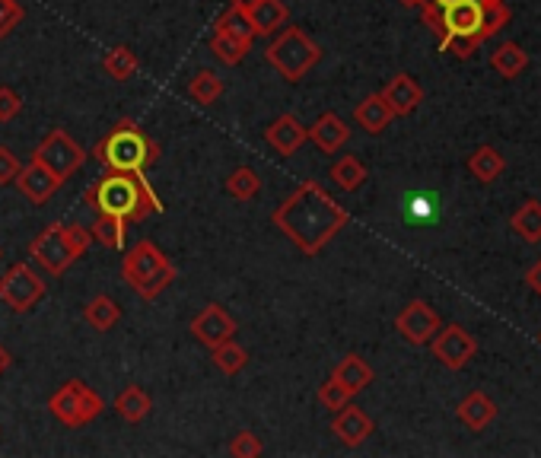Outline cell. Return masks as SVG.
Instances as JSON below:
<instances>
[{
	"instance_id": "29",
	"label": "cell",
	"mask_w": 541,
	"mask_h": 458,
	"mask_svg": "<svg viewBox=\"0 0 541 458\" xmlns=\"http://www.w3.org/2000/svg\"><path fill=\"white\" fill-rule=\"evenodd\" d=\"M102 67H106V74L118 83H125L137 74V55L128 48V45H115L106 51V58H102Z\"/></svg>"
},
{
	"instance_id": "36",
	"label": "cell",
	"mask_w": 541,
	"mask_h": 458,
	"mask_svg": "<svg viewBox=\"0 0 541 458\" xmlns=\"http://www.w3.org/2000/svg\"><path fill=\"white\" fill-rule=\"evenodd\" d=\"M261 452H265V443H261L252 430H239L230 443V455H236V458H258Z\"/></svg>"
},
{
	"instance_id": "25",
	"label": "cell",
	"mask_w": 541,
	"mask_h": 458,
	"mask_svg": "<svg viewBox=\"0 0 541 458\" xmlns=\"http://www.w3.org/2000/svg\"><path fill=\"white\" fill-rule=\"evenodd\" d=\"M83 319L90 322L96 331H112L118 325V319H121V306L115 303L112 296L99 293V296H93L90 303L83 306Z\"/></svg>"
},
{
	"instance_id": "4",
	"label": "cell",
	"mask_w": 541,
	"mask_h": 458,
	"mask_svg": "<svg viewBox=\"0 0 541 458\" xmlns=\"http://www.w3.org/2000/svg\"><path fill=\"white\" fill-rule=\"evenodd\" d=\"M121 277H125V284L137 290L141 299H156L176 284L179 271L172 268V261L150 239H141L121 258Z\"/></svg>"
},
{
	"instance_id": "15",
	"label": "cell",
	"mask_w": 541,
	"mask_h": 458,
	"mask_svg": "<svg viewBox=\"0 0 541 458\" xmlns=\"http://www.w3.org/2000/svg\"><path fill=\"white\" fill-rule=\"evenodd\" d=\"M382 99L389 102V109H392L395 118H405L424 102V86L417 83L411 74H395L386 83V90H382Z\"/></svg>"
},
{
	"instance_id": "37",
	"label": "cell",
	"mask_w": 541,
	"mask_h": 458,
	"mask_svg": "<svg viewBox=\"0 0 541 458\" xmlns=\"http://www.w3.org/2000/svg\"><path fill=\"white\" fill-rule=\"evenodd\" d=\"M64 242L71 245V252L77 258H83L86 252H90V245H93V233L86 226H80V223H71V226H64Z\"/></svg>"
},
{
	"instance_id": "17",
	"label": "cell",
	"mask_w": 541,
	"mask_h": 458,
	"mask_svg": "<svg viewBox=\"0 0 541 458\" xmlns=\"http://www.w3.org/2000/svg\"><path fill=\"white\" fill-rule=\"evenodd\" d=\"M265 140L281 156H293L306 144V128L300 125V118H296V115H281L265 128Z\"/></svg>"
},
{
	"instance_id": "7",
	"label": "cell",
	"mask_w": 541,
	"mask_h": 458,
	"mask_svg": "<svg viewBox=\"0 0 541 458\" xmlns=\"http://www.w3.org/2000/svg\"><path fill=\"white\" fill-rule=\"evenodd\" d=\"M48 284L39 271H32L26 261H16L13 268L0 277V303L13 312H29L42 303Z\"/></svg>"
},
{
	"instance_id": "11",
	"label": "cell",
	"mask_w": 541,
	"mask_h": 458,
	"mask_svg": "<svg viewBox=\"0 0 541 458\" xmlns=\"http://www.w3.org/2000/svg\"><path fill=\"white\" fill-rule=\"evenodd\" d=\"M395 331L411 347H424L433 341V334L440 331V315L424 299H411V303L395 315Z\"/></svg>"
},
{
	"instance_id": "26",
	"label": "cell",
	"mask_w": 541,
	"mask_h": 458,
	"mask_svg": "<svg viewBox=\"0 0 541 458\" xmlns=\"http://www.w3.org/2000/svg\"><path fill=\"white\" fill-rule=\"evenodd\" d=\"M491 67L503 80H516L522 70L529 67V55H526V48H519L516 42H503L491 55Z\"/></svg>"
},
{
	"instance_id": "20",
	"label": "cell",
	"mask_w": 541,
	"mask_h": 458,
	"mask_svg": "<svg viewBox=\"0 0 541 458\" xmlns=\"http://www.w3.org/2000/svg\"><path fill=\"white\" fill-rule=\"evenodd\" d=\"M392 109H389V102L382 99V93H373V96H366L357 109H354V121L366 131V134H382L389 125H392Z\"/></svg>"
},
{
	"instance_id": "16",
	"label": "cell",
	"mask_w": 541,
	"mask_h": 458,
	"mask_svg": "<svg viewBox=\"0 0 541 458\" xmlns=\"http://www.w3.org/2000/svg\"><path fill=\"white\" fill-rule=\"evenodd\" d=\"M306 140H312L322 153H338L347 140H351V128H347V121L335 112H322L316 118V125L306 128Z\"/></svg>"
},
{
	"instance_id": "18",
	"label": "cell",
	"mask_w": 541,
	"mask_h": 458,
	"mask_svg": "<svg viewBox=\"0 0 541 458\" xmlns=\"http://www.w3.org/2000/svg\"><path fill=\"white\" fill-rule=\"evenodd\" d=\"M456 414H459V420L468 427V430H475V433H481V430H487L494 424V417H497V404L487 398L484 392H468L462 401H459V408H456Z\"/></svg>"
},
{
	"instance_id": "27",
	"label": "cell",
	"mask_w": 541,
	"mask_h": 458,
	"mask_svg": "<svg viewBox=\"0 0 541 458\" xmlns=\"http://www.w3.org/2000/svg\"><path fill=\"white\" fill-rule=\"evenodd\" d=\"M249 48H252V42L236 39V35H230V32H214V39H211V51H214V58H217V61H223L226 67H236V64L246 61Z\"/></svg>"
},
{
	"instance_id": "8",
	"label": "cell",
	"mask_w": 541,
	"mask_h": 458,
	"mask_svg": "<svg viewBox=\"0 0 541 458\" xmlns=\"http://www.w3.org/2000/svg\"><path fill=\"white\" fill-rule=\"evenodd\" d=\"M32 160H39L45 169L55 172L61 182H67L83 166L86 153L64 128H55V131H48L42 137V144L36 147V153H32Z\"/></svg>"
},
{
	"instance_id": "6",
	"label": "cell",
	"mask_w": 541,
	"mask_h": 458,
	"mask_svg": "<svg viewBox=\"0 0 541 458\" xmlns=\"http://www.w3.org/2000/svg\"><path fill=\"white\" fill-rule=\"evenodd\" d=\"M48 411L55 414V420H61L67 430H80L86 424H93V420L106 411V404H102V398L86 382L71 379V382H64L55 395H51Z\"/></svg>"
},
{
	"instance_id": "22",
	"label": "cell",
	"mask_w": 541,
	"mask_h": 458,
	"mask_svg": "<svg viewBox=\"0 0 541 458\" xmlns=\"http://www.w3.org/2000/svg\"><path fill=\"white\" fill-rule=\"evenodd\" d=\"M115 411L118 417L125 420V424H141V420H147V414L153 411V398L147 395L144 385H128L125 392H118L115 398Z\"/></svg>"
},
{
	"instance_id": "47",
	"label": "cell",
	"mask_w": 541,
	"mask_h": 458,
	"mask_svg": "<svg viewBox=\"0 0 541 458\" xmlns=\"http://www.w3.org/2000/svg\"><path fill=\"white\" fill-rule=\"evenodd\" d=\"M538 341H541V334H538Z\"/></svg>"
},
{
	"instance_id": "13",
	"label": "cell",
	"mask_w": 541,
	"mask_h": 458,
	"mask_svg": "<svg viewBox=\"0 0 541 458\" xmlns=\"http://www.w3.org/2000/svg\"><path fill=\"white\" fill-rule=\"evenodd\" d=\"M13 185H16V191H20V195L29 204H45L64 182L51 169H45L39 160H29V166H23L20 175L13 179Z\"/></svg>"
},
{
	"instance_id": "10",
	"label": "cell",
	"mask_w": 541,
	"mask_h": 458,
	"mask_svg": "<svg viewBox=\"0 0 541 458\" xmlns=\"http://www.w3.org/2000/svg\"><path fill=\"white\" fill-rule=\"evenodd\" d=\"M430 350L446 369L459 373V369H465L471 360H475L478 341H475V334H471L468 328H462V325H446V328L440 325V331H436L433 341H430Z\"/></svg>"
},
{
	"instance_id": "24",
	"label": "cell",
	"mask_w": 541,
	"mask_h": 458,
	"mask_svg": "<svg viewBox=\"0 0 541 458\" xmlns=\"http://www.w3.org/2000/svg\"><path fill=\"white\" fill-rule=\"evenodd\" d=\"M510 226L526 245H538L541 242V201L529 198L526 204H519V210L510 217Z\"/></svg>"
},
{
	"instance_id": "19",
	"label": "cell",
	"mask_w": 541,
	"mask_h": 458,
	"mask_svg": "<svg viewBox=\"0 0 541 458\" xmlns=\"http://www.w3.org/2000/svg\"><path fill=\"white\" fill-rule=\"evenodd\" d=\"M331 379H338L351 395H360L366 385H373L376 373H373V366L366 363L360 354H347L335 369H331Z\"/></svg>"
},
{
	"instance_id": "45",
	"label": "cell",
	"mask_w": 541,
	"mask_h": 458,
	"mask_svg": "<svg viewBox=\"0 0 541 458\" xmlns=\"http://www.w3.org/2000/svg\"><path fill=\"white\" fill-rule=\"evenodd\" d=\"M398 4H405V7H421L424 0H398Z\"/></svg>"
},
{
	"instance_id": "38",
	"label": "cell",
	"mask_w": 541,
	"mask_h": 458,
	"mask_svg": "<svg viewBox=\"0 0 541 458\" xmlns=\"http://www.w3.org/2000/svg\"><path fill=\"white\" fill-rule=\"evenodd\" d=\"M23 4L20 0H0V39H4V35H10L16 26L23 23Z\"/></svg>"
},
{
	"instance_id": "9",
	"label": "cell",
	"mask_w": 541,
	"mask_h": 458,
	"mask_svg": "<svg viewBox=\"0 0 541 458\" xmlns=\"http://www.w3.org/2000/svg\"><path fill=\"white\" fill-rule=\"evenodd\" d=\"M29 255L39 268L51 277H64L67 268L77 261V255L71 252V245L64 242V223H51L45 226L42 233L32 239L29 245Z\"/></svg>"
},
{
	"instance_id": "21",
	"label": "cell",
	"mask_w": 541,
	"mask_h": 458,
	"mask_svg": "<svg viewBox=\"0 0 541 458\" xmlns=\"http://www.w3.org/2000/svg\"><path fill=\"white\" fill-rule=\"evenodd\" d=\"M246 13H249L255 35H271L277 29H284V23L290 20V7L284 0H258V4L249 7Z\"/></svg>"
},
{
	"instance_id": "3",
	"label": "cell",
	"mask_w": 541,
	"mask_h": 458,
	"mask_svg": "<svg viewBox=\"0 0 541 458\" xmlns=\"http://www.w3.org/2000/svg\"><path fill=\"white\" fill-rule=\"evenodd\" d=\"M96 160L106 169L125 172H147L160 160V144L134 125V121H118V125L96 144Z\"/></svg>"
},
{
	"instance_id": "30",
	"label": "cell",
	"mask_w": 541,
	"mask_h": 458,
	"mask_svg": "<svg viewBox=\"0 0 541 458\" xmlns=\"http://www.w3.org/2000/svg\"><path fill=\"white\" fill-rule=\"evenodd\" d=\"M211 354H214V363L223 376H236L249 366V350L239 347L236 341H223V344L211 347Z\"/></svg>"
},
{
	"instance_id": "31",
	"label": "cell",
	"mask_w": 541,
	"mask_h": 458,
	"mask_svg": "<svg viewBox=\"0 0 541 458\" xmlns=\"http://www.w3.org/2000/svg\"><path fill=\"white\" fill-rule=\"evenodd\" d=\"M125 220L121 217H112V214H96V223L90 226L93 233V242L106 245V249H121L125 245Z\"/></svg>"
},
{
	"instance_id": "39",
	"label": "cell",
	"mask_w": 541,
	"mask_h": 458,
	"mask_svg": "<svg viewBox=\"0 0 541 458\" xmlns=\"http://www.w3.org/2000/svg\"><path fill=\"white\" fill-rule=\"evenodd\" d=\"M23 112V99L13 86H0V125H7Z\"/></svg>"
},
{
	"instance_id": "35",
	"label": "cell",
	"mask_w": 541,
	"mask_h": 458,
	"mask_svg": "<svg viewBox=\"0 0 541 458\" xmlns=\"http://www.w3.org/2000/svg\"><path fill=\"white\" fill-rule=\"evenodd\" d=\"M351 398H354V395L347 392L338 379H328V382L319 385V401H322V408H328V411H341Z\"/></svg>"
},
{
	"instance_id": "1",
	"label": "cell",
	"mask_w": 541,
	"mask_h": 458,
	"mask_svg": "<svg viewBox=\"0 0 541 458\" xmlns=\"http://www.w3.org/2000/svg\"><path fill=\"white\" fill-rule=\"evenodd\" d=\"M271 223L300 249L303 255H319L341 229L351 223V214L328 195L319 182L296 185L281 207H274Z\"/></svg>"
},
{
	"instance_id": "12",
	"label": "cell",
	"mask_w": 541,
	"mask_h": 458,
	"mask_svg": "<svg viewBox=\"0 0 541 458\" xmlns=\"http://www.w3.org/2000/svg\"><path fill=\"white\" fill-rule=\"evenodd\" d=\"M191 334H195V341L204 344L207 350L223 344V341H233L236 334V319L230 312H226L220 303H207L195 319H191Z\"/></svg>"
},
{
	"instance_id": "40",
	"label": "cell",
	"mask_w": 541,
	"mask_h": 458,
	"mask_svg": "<svg viewBox=\"0 0 541 458\" xmlns=\"http://www.w3.org/2000/svg\"><path fill=\"white\" fill-rule=\"evenodd\" d=\"M20 169H23L20 156H16L10 147H0V188L13 185V179L20 175Z\"/></svg>"
},
{
	"instance_id": "42",
	"label": "cell",
	"mask_w": 541,
	"mask_h": 458,
	"mask_svg": "<svg viewBox=\"0 0 541 458\" xmlns=\"http://www.w3.org/2000/svg\"><path fill=\"white\" fill-rule=\"evenodd\" d=\"M424 4H433V7H452V4H462V0H424ZM484 4H497V0H484Z\"/></svg>"
},
{
	"instance_id": "23",
	"label": "cell",
	"mask_w": 541,
	"mask_h": 458,
	"mask_svg": "<svg viewBox=\"0 0 541 458\" xmlns=\"http://www.w3.org/2000/svg\"><path fill=\"white\" fill-rule=\"evenodd\" d=\"M503 169H506V160L500 156V150H494V147H478L475 153L468 156V172L475 175V179L481 182V185H491V182H497L500 175H503Z\"/></svg>"
},
{
	"instance_id": "5",
	"label": "cell",
	"mask_w": 541,
	"mask_h": 458,
	"mask_svg": "<svg viewBox=\"0 0 541 458\" xmlns=\"http://www.w3.org/2000/svg\"><path fill=\"white\" fill-rule=\"evenodd\" d=\"M268 64L281 74L287 83H300L312 67L322 61V48L309 39L300 26H287L265 51Z\"/></svg>"
},
{
	"instance_id": "41",
	"label": "cell",
	"mask_w": 541,
	"mask_h": 458,
	"mask_svg": "<svg viewBox=\"0 0 541 458\" xmlns=\"http://www.w3.org/2000/svg\"><path fill=\"white\" fill-rule=\"evenodd\" d=\"M526 284L532 287V293H538L541 296V258L532 264V268L526 271Z\"/></svg>"
},
{
	"instance_id": "46",
	"label": "cell",
	"mask_w": 541,
	"mask_h": 458,
	"mask_svg": "<svg viewBox=\"0 0 541 458\" xmlns=\"http://www.w3.org/2000/svg\"><path fill=\"white\" fill-rule=\"evenodd\" d=\"M0 258H4V252H0Z\"/></svg>"
},
{
	"instance_id": "14",
	"label": "cell",
	"mask_w": 541,
	"mask_h": 458,
	"mask_svg": "<svg viewBox=\"0 0 541 458\" xmlns=\"http://www.w3.org/2000/svg\"><path fill=\"white\" fill-rule=\"evenodd\" d=\"M373 430H376L373 417L366 411H360L351 401H347L341 411H335V420H331V433H335L347 449L363 446L366 439L373 436Z\"/></svg>"
},
{
	"instance_id": "43",
	"label": "cell",
	"mask_w": 541,
	"mask_h": 458,
	"mask_svg": "<svg viewBox=\"0 0 541 458\" xmlns=\"http://www.w3.org/2000/svg\"><path fill=\"white\" fill-rule=\"evenodd\" d=\"M10 363H13V357H10V350H7V347H0V376H4V373H7V369H10Z\"/></svg>"
},
{
	"instance_id": "28",
	"label": "cell",
	"mask_w": 541,
	"mask_h": 458,
	"mask_svg": "<svg viewBox=\"0 0 541 458\" xmlns=\"http://www.w3.org/2000/svg\"><path fill=\"white\" fill-rule=\"evenodd\" d=\"M328 179L341 191H357L366 182V166L357 160V156H341V160L328 169Z\"/></svg>"
},
{
	"instance_id": "34",
	"label": "cell",
	"mask_w": 541,
	"mask_h": 458,
	"mask_svg": "<svg viewBox=\"0 0 541 458\" xmlns=\"http://www.w3.org/2000/svg\"><path fill=\"white\" fill-rule=\"evenodd\" d=\"M214 32H230V35H236V39H246V42L255 39V29H252V23H249V13L233 7V4H226V10L217 16Z\"/></svg>"
},
{
	"instance_id": "32",
	"label": "cell",
	"mask_w": 541,
	"mask_h": 458,
	"mask_svg": "<svg viewBox=\"0 0 541 458\" xmlns=\"http://www.w3.org/2000/svg\"><path fill=\"white\" fill-rule=\"evenodd\" d=\"M258 191H261V179H258L255 169L239 166V169H233L230 175H226V195H230V198H236V201H252Z\"/></svg>"
},
{
	"instance_id": "33",
	"label": "cell",
	"mask_w": 541,
	"mask_h": 458,
	"mask_svg": "<svg viewBox=\"0 0 541 458\" xmlns=\"http://www.w3.org/2000/svg\"><path fill=\"white\" fill-rule=\"evenodd\" d=\"M188 96L198 105H214L223 96V80L214 74V70H198L188 83Z\"/></svg>"
},
{
	"instance_id": "44",
	"label": "cell",
	"mask_w": 541,
	"mask_h": 458,
	"mask_svg": "<svg viewBox=\"0 0 541 458\" xmlns=\"http://www.w3.org/2000/svg\"><path fill=\"white\" fill-rule=\"evenodd\" d=\"M230 4H233V7H239V10H249V7H255V4H258V0H230Z\"/></svg>"
},
{
	"instance_id": "2",
	"label": "cell",
	"mask_w": 541,
	"mask_h": 458,
	"mask_svg": "<svg viewBox=\"0 0 541 458\" xmlns=\"http://www.w3.org/2000/svg\"><path fill=\"white\" fill-rule=\"evenodd\" d=\"M86 207L96 214H112L125 223H141L150 214H163V201L156 198L144 172H125V169H106V175L83 191Z\"/></svg>"
}]
</instances>
